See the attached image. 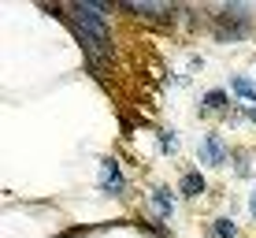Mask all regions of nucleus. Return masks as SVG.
<instances>
[{
  "mask_svg": "<svg viewBox=\"0 0 256 238\" xmlns=\"http://www.w3.org/2000/svg\"><path fill=\"white\" fill-rule=\"evenodd\" d=\"M108 19H112V4H100V0H78V4H70L67 15H64L70 34L78 38V45L86 49L90 64H96V67L116 64V41H112Z\"/></svg>",
  "mask_w": 256,
  "mask_h": 238,
  "instance_id": "nucleus-1",
  "label": "nucleus"
},
{
  "mask_svg": "<svg viewBox=\"0 0 256 238\" xmlns=\"http://www.w3.org/2000/svg\"><path fill=\"white\" fill-rule=\"evenodd\" d=\"M249 30H252V8H245V4H223V8H216L212 38H216L219 45H234V41H242Z\"/></svg>",
  "mask_w": 256,
  "mask_h": 238,
  "instance_id": "nucleus-2",
  "label": "nucleus"
},
{
  "mask_svg": "<svg viewBox=\"0 0 256 238\" xmlns=\"http://www.w3.org/2000/svg\"><path fill=\"white\" fill-rule=\"evenodd\" d=\"M96 190L104 193V197H122V190H126V175H122V167L116 156H100V175H96Z\"/></svg>",
  "mask_w": 256,
  "mask_h": 238,
  "instance_id": "nucleus-3",
  "label": "nucleus"
},
{
  "mask_svg": "<svg viewBox=\"0 0 256 238\" xmlns=\"http://www.w3.org/2000/svg\"><path fill=\"white\" fill-rule=\"evenodd\" d=\"M122 12L138 15V19H152V23H171L174 15H178V8L174 4H160V0H126Z\"/></svg>",
  "mask_w": 256,
  "mask_h": 238,
  "instance_id": "nucleus-4",
  "label": "nucleus"
},
{
  "mask_svg": "<svg viewBox=\"0 0 256 238\" xmlns=\"http://www.w3.org/2000/svg\"><path fill=\"white\" fill-rule=\"evenodd\" d=\"M197 156H200V164H204V167H223L226 160H230V153H226V145H223V138H219V134H204V138H200Z\"/></svg>",
  "mask_w": 256,
  "mask_h": 238,
  "instance_id": "nucleus-5",
  "label": "nucleus"
},
{
  "mask_svg": "<svg viewBox=\"0 0 256 238\" xmlns=\"http://www.w3.org/2000/svg\"><path fill=\"white\" fill-rule=\"evenodd\" d=\"M148 201H152V212H156V216H164V219L174 216V193L167 190V186L152 182V190H148Z\"/></svg>",
  "mask_w": 256,
  "mask_h": 238,
  "instance_id": "nucleus-6",
  "label": "nucleus"
},
{
  "mask_svg": "<svg viewBox=\"0 0 256 238\" xmlns=\"http://www.w3.org/2000/svg\"><path fill=\"white\" fill-rule=\"evenodd\" d=\"M230 93L238 97V101H249V104H256V78L252 75H230Z\"/></svg>",
  "mask_w": 256,
  "mask_h": 238,
  "instance_id": "nucleus-7",
  "label": "nucleus"
},
{
  "mask_svg": "<svg viewBox=\"0 0 256 238\" xmlns=\"http://www.w3.org/2000/svg\"><path fill=\"white\" fill-rule=\"evenodd\" d=\"M182 197H200V193H204L208 190V182H204V175H200V171H186V175H182Z\"/></svg>",
  "mask_w": 256,
  "mask_h": 238,
  "instance_id": "nucleus-8",
  "label": "nucleus"
},
{
  "mask_svg": "<svg viewBox=\"0 0 256 238\" xmlns=\"http://www.w3.org/2000/svg\"><path fill=\"white\" fill-rule=\"evenodd\" d=\"M200 108H204V112H230V93H223V90H208V93H204V101H200Z\"/></svg>",
  "mask_w": 256,
  "mask_h": 238,
  "instance_id": "nucleus-9",
  "label": "nucleus"
},
{
  "mask_svg": "<svg viewBox=\"0 0 256 238\" xmlns=\"http://www.w3.org/2000/svg\"><path fill=\"white\" fill-rule=\"evenodd\" d=\"M208 238H238V223L230 216H216L208 227Z\"/></svg>",
  "mask_w": 256,
  "mask_h": 238,
  "instance_id": "nucleus-10",
  "label": "nucleus"
},
{
  "mask_svg": "<svg viewBox=\"0 0 256 238\" xmlns=\"http://www.w3.org/2000/svg\"><path fill=\"white\" fill-rule=\"evenodd\" d=\"M174 145H178V138H174V130H160V149H164L167 156L174 153Z\"/></svg>",
  "mask_w": 256,
  "mask_h": 238,
  "instance_id": "nucleus-11",
  "label": "nucleus"
},
{
  "mask_svg": "<svg viewBox=\"0 0 256 238\" xmlns=\"http://www.w3.org/2000/svg\"><path fill=\"white\" fill-rule=\"evenodd\" d=\"M230 160H234V167H238V175H249V156H245L242 149H238V153L230 156Z\"/></svg>",
  "mask_w": 256,
  "mask_h": 238,
  "instance_id": "nucleus-12",
  "label": "nucleus"
},
{
  "mask_svg": "<svg viewBox=\"0 0 256 238\" xmlns=\"http://www.w3.org/2000/svg\"><path fill=\"white\" fill-rule=\"evenodd\" d=\"M249 216H252V219H256V186H252V190H249Z\"/></svg>",
  "mask_w": 256,
  "mask_h": 238,
  "instance_id": "nucleus-13",
  "label": "nucleus"
},
{
  "mask_svg": "<svg viewBox=\"0 0 256 238\" xmlns=\"http://www.w3.org/2000/svg\"><path fill=\"white\" fill-rule=\"evenodd\" d=\"M249 119H252V123H256V104H252V108H249Z\"/></svg>",
  "mask_w": 256,
  "mask_h": 238,
  "instance_id": "nucleus-14",
  "label": "nucleus"
}]
</instances>
